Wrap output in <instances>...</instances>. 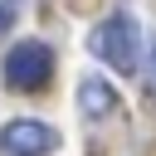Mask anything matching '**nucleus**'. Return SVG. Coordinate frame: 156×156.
Returning a JSON list of instances; mask_svg holds the SVG:
<instances>
[{
  "label": "nucleus",
  "instance_id": "1",
  "mask_svg": "<svg viewBox=\"0 0 156 156\" xmlns=\"http://www.w3.org/2000/svg\"><path fill=\"white\" fill-rule=\"evenodd\" d=\"M88 49H93L102 63H112L117 73H132V68H136V54H141V29H136L132 15L117 10V15H107L102 24H93Z\"/></svg>",
  "mask_w": 156,
  "mask_h": 156
},
{
  "label": "nucleus",
  "instance_id": "2",
  "mask_svg": "<svg viewBox=\"0 0 156 156\" xmlns=\"http://www.w3.org/2000/svg\"><path fill=\"white\" fill-rule=\"evenodd\" d=\"M49 78H54V54H49V44H39V39H20V44L5 54V83H10V88H20V93H39Z\"/></svg>",
  "mask_w": 156,
  "mask_h": 156
},
{
  "label": "nucleus",
  "instance_id": "3",
  "mask_svg": "<svg viewBox=\"0 0 156 156\" xmlns=\"http://www.w3.org/2000/svg\"><path fill=\"white\" fill-rule=\"evenodd\" d=\"M58 146V132L34 122V117H20L10 127H0V156H49Z\"/></svg>",
  "mask_w": 156,
  "mask_h": 156
},
{
  "label": "nucleus",
  "instance_id": "4",
  "mask_svg": "<svg viewBox=\"0 0 156 156\" xmlns=\"http://www.w3.org/2000/svg\"><path fill=\"white\" fill-rule=\"evenodd\" d=\"M78 107H83V117H107V112H117V93H112V83H102V78H83V83H78Z\"/></svg>",
  "mask_w": 156,
  "mask_h": 156
},
{
  "label": "nucleus",
  "instance_id": "5",
  "mask_svg": "<svg viewBox=\"0 0 156 156\" xmlns=\"http://www.w3.org/2000/svg\"><path fill=\"white\" fill-rule=\"evenodd\" d=\"M5 24H10V10H5V5H0V29H5Z\"/></svg>",
  "mask_w": 156,
  "mask_h": 156
}]
</instances>
